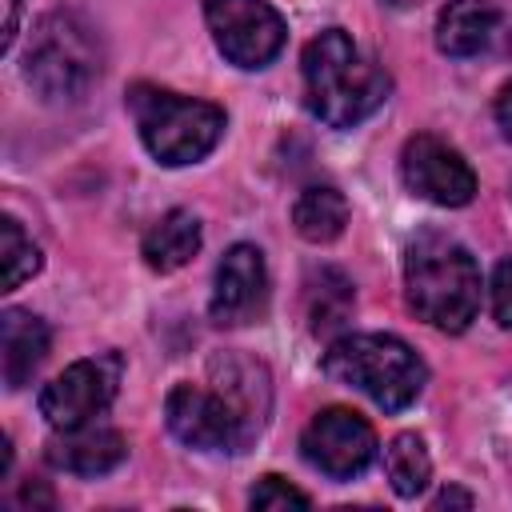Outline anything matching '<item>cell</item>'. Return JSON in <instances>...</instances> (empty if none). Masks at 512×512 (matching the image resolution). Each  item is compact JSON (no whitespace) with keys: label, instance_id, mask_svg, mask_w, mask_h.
I'll list each match as a JSON object with an SVG mask.
<instances>
[{"label":"cell","instance_id":"cell-1","mask_svg":"<svg viewBox=\"0 0 512 512\" xmlns=\"http://www.w3.org/2000/svg\"><path fill=\"white\" fill-rule=\"evenodd\" d=\"M304 104L328 128H356L388 100V76L352 44L344 28H324L304 44Z\"/></svg>","mask_w":512,"mask_h":512},{"label":"cell","instance_id":"cell-2","mask_svg":"<svg viewBox=\"0 0 512 512\" xmlns=\"http://www.w3.org/2000/svg\"><path fill=\"white\" fill-rule=\"evenodd\" d=\"M404 296L424 324L464 332L480 312V268L460 240L420 232L404 252Z\"/></svg>","mask_w":512,"mask_h":512},{"label":"cell","instance_id":"cell-3","mask_svg":"<svg viewBox=\"0 0 512 512\" xmlns=\"http://www.w3.org/2000/svg\"><path fill=\"white\" fill-rule=\"evenodd\" d=\"M324 372L336 384L364 392L384 412L408 408L428 384L424 360L388 332H352L332 340L324 352Z\"/></svg>","mask_w":512,"mask_h":512},{"label":"cell","instance_id":"cell-4","mask_svg":"<svg viewBox=\"0 0 512 512\" xmlns=\"http://www.w3.org/2000/svg\"><path fill=\"white\" fill-rule=\"evenodd\" d=\"M128 112H132L136 132H140L144 148L152 152V160H160L168 168L204 160L224 136V112L216 104L168 92L160 84H132Z\"/></svg>","mask_w":512,"mask_h":512},{"label":"cell","instance_id":"cell-5","mask_svg":"<svg viewBox=\"0 0 512 512\" xmlns=\"http://www.w3.org/2000/svg\"><path fill=\"white\" fill-rule=\"evenodd\" d=\"M104 56L96 32L76 12H48L36 20L28 52H24V80L48 104H72L100 80Z\"/></svg>","mask_w":512,"mask_h":512},{"label":"cell","instance_id":"cell-6","mask_svg":"<svg viewBox=\"0 0 512 512\" xmlns=\"http://www.w3.org/2000/svg\"><path fill=\"white\" fill-rule=\"evenodd\" d=\"M204 24L224 60L236 68H264L284 48V16L268 0H204Z\"/></svg>","mask_w":512,"mask_h":512},{"label":"cell","instance_id":"cell-7","mask_svg":"<svg viewBox=\"0 0 512 512\" xmlns=\"http://www.w3.org/2000/svg\"><path fill=\"white\" fill-rule=\"evenodd\" d=\"M116 388H120V356L116 352L76 360L56 380L44 384V392H40V416L48 420L52 432L92 424L112 404Z\"/></svg>","mask_w":512,"mask_h":512},{"label":"cell","instance_id":"cell-8","mask_svg":"<svg viewBox=\"0 0 512 512\" xmlns=\"http://www.w3.org/2000/svg\"><path fill=\"white\" fill-rule=\"evenodd\" d=\"M164 420L180 444L200 448V452H240L252 440L240 412L220 392H208L196 384H176L168 392Z\"/></svg>","mask_w":512,"mask_h":512},{"label":"cell","instance_id":"cell-9","mask_svg":"<svg viewBox=\"0 0 512 512\" xmlns=\"http://www.w3.org/2000/svg\"><path fill=\"white\" fill-rule=\"evenodd\" d=\"M300 452L316 472L332 480H352L376 460V432L352 408H324L308 420Z\"/></svg>","mask_w":512,"mask_h":512},{"label":"cell","instance_id":"cell-10","mask_svg":"<svg viewBox=\"0 0 512 512\" xmlns=\"http://www.w3.org/2000/svg\"><path fill=\"white\" fill-rule=\"evenodd\" d=\"M400 176L412 196L436 204V208H464L476 196V172L472 164L440 136H412L400 152Z\"/></svg>","mask_w":512,"mask_h":512},{"label":"cell","instance_id":"cell-11","mask_svg":"<svg viewBox=\"0 0 512 512\" xmlns=\"http://www.w3.org/2000/svg\"><path fill=\"white\" fill-rule=\"evenodd\" d=\"M212 324L240 328L268 312V268L256 244H232L212 276Z\"/></svg>","mask_w":512,"mask_h":512},{"label":"cell","instance_id":"cell-12","mask_svg":"<svg viewBox=\"0 0 512 512\" xmlns=\"http://www.w3.org/2000/svg\"><path fill=\"white\" fill-rule=\"evenodd\" d=\"M44 456L60 472H72V476H104L116 464H124L128 440L116 428L92 420V424H80V428H60L48 440Z\"/></svg>","mask_w":512,"mask_h":512},{"label":"cell","instance_id":"cell-13","mask_svg":"<svg viewBox=\"0 0 512 512\" xmlns=\"http://www.w3.org/2000/svg\"><path fill=\"white\" fill-rule=\"evenodd\" d=\"M212 380H216V392L240 412V420L248 424L252 436H260L264 420H268V408H272V384H268V368L260 360H248V356H236V352H224L208 364Z\"/></svg>","mask_w":512,"mask_h":512},{"label":"cell","instance_id":"cell-14","mask_svg":"<svg viewBox=\"0 0 512 512\" xmlns=\"http://www.w3.org/2000/svg\"><path fill=\"white\" fill-rule=\"evenodd\" d=\"M48 324L28 312V308H4L0 316V368H4V384L16 392L24 388L36 368L48 356Z\"/></svg>","mask_w":512,"mask_h":512},{"label":"cell","instance_id":"cell-15","mask_svg":"<svg viewBox=\"0 0 512 512\" xmlns=\"http://www.w3.org/2000/svg\"><path fill=\"white\" fill-rule=\"evenodd\" d=\"M500 24V8L492 0H448L436 16V48L444 56H476L488 48Z\"/></svg>","mask_w":512,"mask_h":512},{"label":"cell","instance_id":"cell-16","mask_svg":"<svg viewBox=\"0 0 512 512\" xmlns=\"http://www.w3.org/2000/svg\"><path fill=\"white\" fill-rule=\"evenodd\" d=\"M200 252V220L188 212V208H172L164 212L148 232H144V244H140V256L152 272H176L184 268L192 256Z\"/></svg>","mask_w":512,"mask_h":512},{"label":"cell","instance_id":"cell-17","mask_svg":"<svg viewBox=\"0 0 512 512\" xmlns=\"http://www.w3.org/2000/svg\"><path fill=\"white\" fill-rule=\"evenodd\" d=\"M352 280L340 268H316L304 280V316H308V332L312 336H332L344 328V320L352 316Z\"/></svg>","mask_w":512,"mask_h":512},{"label":"cell","instance_id":"cell-18","mask_svg":"<svg viewBox=\"0 0 512 512\" xmlns=\"http://www.w3.org/2000/svg\"><path fill=\"white\" fill-rule=\"evenodd\" d=\"M292 224L308 244H328L348 224V200L332 184H308L292 204Z\"/></svg>","mask_w":512,"mask_h":512},{"label":"cell","instance_id":"cell-19","mask_svg":"<svg viewBox=\"0 0 512 512\" xmlns=\"http://www.w3.org/2000/svg\"><path fill=\"white\" fill-rule=\"evenodd\" d=\"M384 472L392 480V492L412 500L428 488V476H432V456L424 448V440L416 432H400L392 436V444L384 448Z\"/></svg>","mask_w":512,"mask_h":512},{"label":"cell","instance_id":"cell-20","mask_svg":"<svg viewBox=\"0 0 512 512\" xmlns=\"http://www.w3.org/2000/svg\"><path fill=\"white\" fill-rule=\"evenodd\" d=\"M0 264H4V292L20 288L28 276L40 272V248L24 236V228L12 216L0 220Z\"/></svg>","mask_w":512,"mask_h":512},{"label":"cell","instance_id":"cell-21","mask_svg":"<svg viewBox=\"0 0 512 512\" xmlns=\"http://www.w3.org/2000/svg\"><path fill=\"white\" fill-rule=\"evenodd\" d=\"M248 504L260 508V512H280V508H308V496L300 488H292L288 480H280V476H264L252 488Z\"/></svg>","mask_w":512,"mask_h":512},{"label":"cell","instance_id":"cell-22","mask_svg":"<svg viewBox=\"0 0 512 512\" xmlns=\"http://www.w3.org/2000/svg\"><path fill=\"white\" fill-rule=\"evenodd\" d=\"M492 316L500 328H512V256L492 272Z\"/></svg>","mask_w":512,"mask_h":512},{"label":"cell","instance_id":"cell-23","mask_svg":"<svg viewBox=\"0 0 512 512\" xmlns=\"http://www.w3.org/2000/svg\"><path fill=\"white\" fill-rule=\"evenodd\" d=\"M20 32V0H4V36H0V52H12Z\"/></svg>","mask_w":512,"mask_h":512},{"label":"cell","instance_id":"cell-24","mask_svg":"<svg viewBox=\"0 0 512 512\" xmlns=\"http://www.w3.org/2000/svg\"><path fill=\"white\" fill-rule=\"evenodd\" d=\"M496 124H500V132L512 140V80L500 88V96H496Z\"/></svg>","mask_w":512,"mask_h":512},{"label":"cell","instance_id":"cell-25","mask_svg":"<svg viewBox=\"0 0 512 512\" xmlns=\"http://www.w3.org/2000/svg\"><path fill=\"white\" fill-rule=\"evenodd\" d=\"M436 508H448V504H460V508H472V496L468 492H460V488H444L436 500H432Z\"/></svg>","mask_w":512,"mask_h":512}]
</instances>
